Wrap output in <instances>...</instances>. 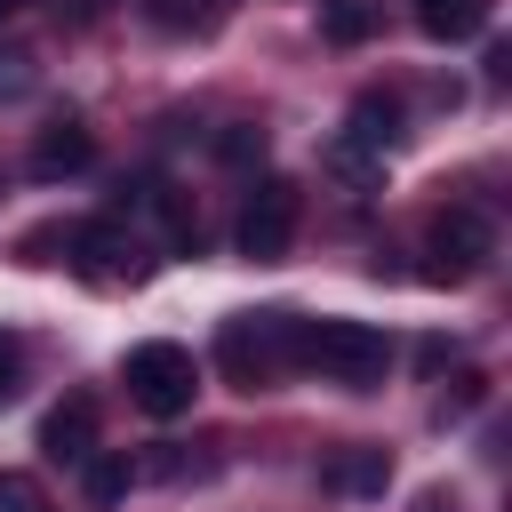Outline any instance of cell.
Segmentation results:
<instances>
[{"mask_svg":"<svg viewBox=\"0 0 512 512\" xmlns=\"http://www.w3.org/2000/svg\"><path fill=\"white\" fill-rule=\"evenodd\" d=\"M480 400H488V376H480V368H464V376H456V392L440 400V416H472Z\"/></svg>","mask_w":512,"mask_h":512,"instance_id":"ac0fdd59","label":"cell"},{"mask_svg":"<svg viewBox=\"0 0 512 512\" xmlns=\"http://www.w3.org/2000/svg\"><path fill=\"white\" fill-rule=\"evenodd\" d=\"M88 160H96V136H88V120L64 112V120H48V128L32 136V160H24V168H32L40 184H56V176H80Z\"/></svg>","mask_w":512,"mask_h":512,"instance_id":"52a82bcc","label":"cell"},{"mask_svg":"<svg viewBox=\"0 0 512 512\" xmlns=\"http://www.w3.org/2000/svg\"><path fill=\"white\" fill-rule=\"evenodd\" d=\"M296 216H304L296 184H288V176H264V184L240 200V216H232V248H240L248 264H280L288 240H296Z\"/></svg>","mask_w":512,"mask_h":512,"instance_id":"5b68a950","label":"cell"},{"mask_svg":"<svg viewBox=\"0 0 512 512\" xmlns=\"http://www.w3.org/2000/svg\"><path fill=\"white\" fill-rule=\"evenodd\" d=\"M24 88H32V56H24V48H0V104L24 96Z\"/></svg>","mask_w":512,"mask_h":512,"instance_id":"d6986e66","label":"cell"},{"mask_svg":"<svg viewBox=\"0 0 512 512\" xmlns=\"http://www.w3.org/2000/svg\"><path fill=\"white\" fill-rule=\"evenodd\" d=\"M304 368H320L344 392H376L392 368V336L376 320H304Z\"/></svg>","mask_w":512,"mask_h":512,"instance_id":"7a4b0ae2","label":"cell"},{"mask_svg":"<svg viewBox=\"0 0 512 512\" xmlns=\"http://www.w3.org/2000/svg\"><path fill=\"white\" fill-rule=\"evenodd\" d=\"M328 176H336V184H352V192H376V184H384V152H376V144H360L352 128H336V144H328Z\"/></svg>","mask_w":512,"mask_h":512,"instance_id":"8fae6325","label":"cell"},{"mask_svg":"<svg viewBox=\"0 0 512 512\" xmlns=\"http://www.w3.org/2000/svg\"><path fill=\"white\" fill-rule=\"evenodd\" d=\"M16 384H24V344H16L8 328H0V408L16 400Z\"/></svg>","mask_w":512,"mask_h":512,"instance_id":"ffe728a7","label":"cell"},{"mask_svg":"<svg viewBox=\"0 0 512 512\" xmlns=\"http://www.w3.org/2000/svg\"><path fill=\"white\" fill-rule=\"evenodd\" d=\"M368 32H376V8H368V0H336V8H328V40H336V48H360Z\"/></svg>","mask_w":512,"mask_h":512,"instance_id":"2e32d148","label":"cell"},{"mask_svg":"<svg viewBox=\"0 0 512 512\" xmlns=\"http://www.w3.org/2000/svg\"><path fill=\"white\" fill-rule=\"evenodd\" d=\"M232 8H240V0H144V16H152L160 32H216Z\"/></svg>","mask_w":512,"mask_h":512,"instance_id":"4fadbf2b","label":"cell"},{"mask_svg":"<svg viewBox=\"0 0 512 512\" xmlns=\"http://www.w3.org/2000/svg\"><path fill=\"white\" fill-rule=\"evenodd\" d=\"M80 480H88V504H120V496L136 488V464H128V456H88Z\"/></svg>","mask_w":512,"mask_h":512,"instance_id":"5bb4252c","label":"cell"},{"mask_svg":"<svg viewBox=\"0 0 512 512\" xmlns=\"http://www.w3.org/2000/svg\"><path fill=\"white\" fill-rule=\"evenodd\" d=\"M120 384H128V400H136L144 416H184L192 392H200V368H192L184 344L152 336V344H136V352L120 360Z\"/></svg>","mask_w":512,"mask_h":512,"instance_id":"3957f363","label":"cell"},{"mask_svg":"<svg viewBox=\"0 0 512 512\" xmlns=\"http://www.w3.org/2000/svg\"><path fill=\"white\" fill-rule=\"evenodd\" d=\"M488 16H496V0H416V24L432 40H480Z\"/></svg>","mask_w":512,"mask_h":512,"instance_id":"30bf717a","label":"cell"},{"mask_svg":"<svg viewBox=\"0 0 512 512\" xmlns=\"http://www.w3.org/2000/svg\"><path fill=\"white\" fill-rule=\"evenodd\" d=\"M424 272L432 280H448V288H464V280H480L488 272V256H496V224L480 216V208H440L432 224H424Z\"/></svg>","mask_w":512,"mask_h":512,"instance_id":"8992f818","label":"cell"},{"mask_svg":"<svg viewBox=\"0 0 512 512\" xmlns=\"http://www.w3.org/2000/svg\"><path fill=\"white\" fill-rule=\"evenodd\" d=\"M216 160H224V168H256V160H264V128H256V120H224V128H216Z\"/></svg>","mask_w":512,"mask_h":512,"instance_id":"9a60e30c","label":"cell"},{"mask_svg":"<svg viewBox=\"0 0 512 512\" xmlns=\"http://www.w3.org/2000/svg\"><path fill=\"white\" fill-rule=\"evenodd\" d=\"M0 512H56V504H48V488H40V480L0 472Z\"/></svg>","mask_w":512,"mask_h":512,"instance_id":"e0dca14e","label":"cell"},{"mask_svg":"<svg viewBox=\"0 0 512 512\" xmlns=\"http://www.w3.org/2000/svg\"><path fill=\"white\" fill-rule=\"evenodd\" d=\"M320 480H328L336 496H384V480H392V456L360 440V448H336V456L320 464Z\"/></svg>","mask_w":512,"mask_h":512,"instance_id":"9c48e42d","label":"cell"},{"mask_svg":"<svg viewBox=\"0 0 512 512\" xmlns=\"http://www.w3.org/2000/svg\"><path fill=\"white\" fill-rule=\"evenodd\" d=\"M216 368L240 392H272L288 368H304V320L296 312H232L216 328Z\"/></svg>","mask_w":512,"mask_h":512,"instance_id":"6da1fadb","label":"cell"},{"mask_svg":"<svg viewBox=\"0 0 512 512\" xmlns=\"http://www.w3.org/2000/svg\"><path fill=\"white\" fill-rule=\"evenodd\" d=\"M16 8H24V0H0V16H16Z\"/></svg>","mask_w":512,"mask_h":512,"instance_id":"7402d4cb","label":"cell"},{"mask_svg":"<svg viewBox=\"0 0 512 512\" xmlns=\"http://www.w3.org/2000/svg\"><path fill=\"white\" fill-rule=\"evenodd\" d=\"M40 456L48 464H88L96 456V400H56L48 416H40Z\"/></svg>","mask_w":512,"mask_h":512,"instance_id":"ba28073f","label":"cell"},{"mask_svg":"<svg viewBox=\"0 0 512 512\" xmlns=\"http://www.w3.org/2000/svg\"><path fill=\"white\" fill-rule=\"evenodd\" d=\"M64 264L88 280V288H136L152 272V248L128 232V224H72L64 232Z\"/></svg>","mask_w":512,"mask_h":512,"instance_id":"277c9868","label":"cell"},{"mask_svg":"<svg viewBox=\"0 0 512 512\" xmlns=\"http://www.w3.org/2000/svg\"><path fill=\"white\" fill-rule=\"evenodd\" d=\"M104 8H112V0H56V16H64V24H96Z\"/></svg>","mask_w":512,"mask_h":512,"instance_id":"44dd1931","label":"cell"},{"mask_svg":"<svg viewBox=\"0 0 512 512\" xmlns=\"http://www.w3.org/2000/svg\"><path fill=\"white\" fill-rule=\"evenodd\" d=\"M360 144H376V152H392L400 144V96H384V88H368V96H352V120H344Z\"/></svg>","mask_w":512,"mask_h":512,"instance_id":"7c38bea8","label":"cell"}]
</instances>
